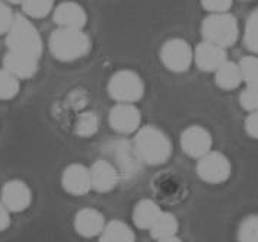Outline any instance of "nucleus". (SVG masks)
<instances>
[{"instance_id": "nucleus-1", "label": "nucleus", "mask_w": 258, "mask_h": 242, "mask_svg": "<svg viewBox=\"0 0 258 242\" xmlns=\"http://www.w3.org/2000/svg\"><path fill=\"white\" fill-rule=\"evenodd\" d=\"M133 146L142 163L162 165L172 155V143L161 129L143 126L136 132Z\"/></svg>"}, {"instance_id": "nucleus-2", "label": "nucleus", "mask_w": 258, "mask_h": 242, "mask_svg": "<svg viewBox=\"0 0 258 242\" xmlns=\"http://www.w3.org/2000/svg\"><path fill=\"white\" fill-rule=\"evenodd\" d=\"M48 48L58 62H76L91 48V38L82 28L58 27L48 40Z\"/></svg>"}, {"instance_id": "nucleus-3", "label": "nucleus", "mask_w": 258, "mask_h": 242, "mask_svg": "<svg viewBox=\"0 0 258 242\" xmlns=\"http://www.w3.org/2000/svg\"><path fill=\"white\" fill-rule=\"evenodd\" d=\"M8 50L28 54L40 60L42 54V40L38 29L24 15H15L14 22L6 32Z\"/></svg>"}, {"instance_id": "nucleus-4", "label": "nucleus", "mask_w": 258, "mask_h": 242, "mask_svg": "<svg viewBox=\"0 0 258 242\" xmlns=\"http://www.w3.org/2000/svg\"><path fill=\"white\" fill-rule=\"evenodd\" d=\"M202 35L206 41L223 48L232 47L239 37L238 21L229 12L210 14L202 22Z\"/></svg>"}, {"instance_id": "nucleus-5", "label": "nucleus", "mask_w": 258, "mask_h": 242, "mask_svg": "<svg viewBox=\"0 0 258 242\" xmlns=\"http://www.w3.org/2000/svg\"><path fill=\"white\" fill-rule=\"evenodd\" d=\"M108 95L115 102H130L136 104L145 95V83L136 72L124 69L115 72L109 78Z\"/></svg>"}, {"instance_id": "nucleus-6", "label": "nucleus", "mask_w": 258, "mask_h": 242, "mask_svg": "<svg viewBox=\"0 0 258 242\" xmlns=\"http://www.w3.org/2000/svg\"><path fill=\"white\" fill-rule=\"evenodd\" d=\"M196 172L199 178L209 184H222L229 179L232 172L231 161L218 150H210L197 159Z\"/></svg>"}, {"instance_id": "nucleus-7", "label": "nucleus", "mask_w": 258, "mask_h": 242, "mask_svg": "<svg viewBox=\"0 0 258 242\" xmlns=\"http://www.w3.org/2000/svg\"><path fill=\"white\" fill-rule=\"evenodd\" d=\"M161 62L165 68L174 73L188 70L194 62V50L182 38H171L161 48Z\"/></svg>"}, {"instance_id": "nucleus-8", "label": "nucleus", "mask_w": 258, "mask_h": 242, "mask_svg": "<svg viewBox=\"0 0 258 242\" xmlns=\"http://www.w3.org/2000/svg\"><path fill=\"white\" fill-rule=\"evenodd\" d=\"M107 155L109 156L114 166L118 169L120 176H133L139 171L140 159L137 156L135 146L127 140H115L107 146Z\"/></svg>"}, {"instance_id": "nucleus-9", "label": "nucleus", "mask_w": 258, "mask_h": 242, "mask_svg": "<svg viewBox=\"0 0 258 242\" xmlns=\"http://www.w3.org/2000/svg\"><path fill=\"white\" fill-rule=\"evenodd\" d=\"M111 129L120 135H132L140 129L142 114L135 104L130 102H117L111 108L108 115Z\"/></svg>"}, {"instance_id": "nucleus-10", "label": "nucleus", "mask_w": 258, "mask_h": 242, "mask_svg": "<svg viewBox=\"0 0 258 242\" xmlns=\"http://www.w3.org/2000/svg\"><path fill=\"white\" fill-rule=\"evenodd\" d=\"M179 143L182 152L187 156L199 159L212 150L213 137L209 133V130L202 126H190L182 132Z\"/></svg>"}, {"instance_id": "nucleus-11", "label": "nucleus", "mask_w": 258, "mask_h": 242, "mask_svg": "<svg viewBox=\"0 0 258 242\" xmlns=\"http://www.w3.org/2000/svg\"><path fill=\"white\" fill-rule=\"evenodd\" d=\"M2 203L9 209V212H24L32 202L31 189L21 179H12L0 190Z\"/></svg>"}, {"instance_id": "nucleus-12", "label": "nucleus", "mask_w": 258, "mask_h": 242, "mask_svg": "<svg viewBox=\"0 0 258 242\" xmlns=\"http://www.w3.org/2000/svg\"><path fill=\"white\" fill-rule=\"evenodd\" d=\"M61 186L72 196H85L92 190L91 171L82 163H72L63 171Z\"/></svg>"}, {"instance_id": "nucleus-13", "label": "nucleus", "mask_w": 258, "mask_h": 242, "mask_svg": "<svg viewBox=\"0 0 258 242\" xmlns=\"http://www.w3.org/2000/svg\"><path fill=\"white\" fill-rule=\"evenodd\" d=\"M228 60L226 48L204 40L194 50V62L197 68L207 73H215Z\"/></svg>"}, {"instance_id": "nucleus-14", "label": "nucleus", "mask_w": 258, "mask_h": 242, "mask_svg": "<svg viewBox=\"0 0 258 242\" xmlns=\"http://www.w3.org/2000/svg\"><path fill=\"white\" fill-rule=\"evenodd\" d=\"M92 189L98 193H109L115 189L120 181L118 169L109 159H98L89 168Z\"/></svg>"}, {"instance_id": "nucleus-15", "label": "nucleus", "mask_w": 258, "mask_h": 242, "mask_svg": "<svg viewBox=\"0 0 258 242\" xmlns=\"http://www.w3.org/2000/svg\"><path fill=\"white\" fill-rule=\"evenodd\" d=\"M53 19L57 27L82 28L88 22L86 11L76 2H63L53 9Z\"/></svg>"}, {"instance_id": "nucleus-16", "label": "nucleus", "mask_w": 258, "mask_h": 242, "mask_svg": "<svg viewBox=\"0 0 258 242\" xmlns=\"http://www.w3.org/2000/svg\"><path fill=\"white\" fill-rule=\"evenodd\" d=\"M75 229L83 238L99 236L105 226V219L102 213L92 207L81 209L75 216Z\"/></svg>"}, {"instance_id": "nucleus-17", "label": "nucleus", "mask_w": 258, "mask_h": 242, "mask_svg": "<svg viewBox=\"0 0 258 242\" xmlns=\"http://www.w3.org/2000/svg\"><path fill=\"white\" fill-rule=\"evenodd\" d=\"M3 68L19 79H29L38 70V58L18 51H8L3 58Z\"/></svg>"}, {"instance_id": "nucleus-18", "label": "nucleus", "mask_w": 258, "mask_h": 242, "mask_svg": "<svg viewBox=\"0 0 258 242\" xmlns=\"http://www.w3.org/2000/svg\"><path fill=\"white\" fill-rule=\"evenodd\" d=\"M150 236L156 241L161 242H175L179 241L177 238L178 233V220L172 213L162 212L161 216L156 219V222L152 225Z\"/></svg>"}, {"instance_id": "nucleus-19", "label": "nucleus", "mask_w": 258, "mask_h": 242, "mask_svg": "<svg viewBox=\"0 0 258 242\" xmlns=\"http://www.w3.org/2000/svg\"><path fill=\"white\" fill-rule=\"evenodd\" d=\"M162 209L150 199H143L133 209V223L139 229L149 230L152 225L156 222V219L161 216Z\"/></svg>"}, {"instance_id": "nucleus-20", "label": "nucleus", "mask_w": 258, "mask_h": 242, "mask_svg": "<svg viewBox=\"0 0 258 242\" xmlns=\"http://www.w3.org/2000/svg\"><path fill=\"white\" fill-rule=\"evenodd\" d=\"M215 81L220 89L225 91H233L236 89L241 83H242V75H241V69L239 65L226 60L220 68L215 72Z\"/></svg>"}, {"instance_id": "nucleus-21", "label": "nucleus", "mask_w": 258, "mask_h": 242, "mask_svg": "<svg viewBox=\"0 0 258 242\" xmlns=\"http://www.w3.org/2000/svg\"><path fill=\"white\" fill-rule=\"evenodd\" d=\"M135 239V230L122 220H111L105 223L104 230L99 235V241L102 242H133Z\"/></svg>"}, {"instance_id": "nucleus-22", "label": "nucleus", "mask_w": 258, "mask_h": 242, "mask_svg": "<svg viewBox=\"0 0 258 242\" xmlns=\"http://www.w3.org/2000/svg\"><path fill=\"white\" fill-rule=\"evenodd\" d=\"M99 129V118L92 111H83L76 120L75 133L81 137H91L96 135Z\"/></svg>"}, {"instance_id": "nucleus-23", "label": "nucleus", "mask_w": 258, "mask_h": 242, "mask_svg": "<svg viewBox=\"0 0 258 242\" xmlns=\"http://www.w3.org/2000/svg\"><path fill=\"white\" fill-rule=\"evenodd\" d=\"M22 9L28 18L42 19L54 9V0H22Z\"/></svg>"}, {"instance_id": "nucleus-24", "label": "nucleus", "mask_w": 258, "mask_h": 242, "mask_svg": "<svg viewBox=\"0 0 258 242\" xmlns=\"http://www.w3.org/2000/svg\"><path fill=\"white\" fill-rule=\"evenodd\" d=\"M19 78L11 73L8 69H0V99L8 101L15 98L19 92Z\"/></svg>"}, {"instance_id": "nucleus-25", "label": "nucleus", "mask_w": 258, "mask_h": 242, "mask_svg": "<svg viewBox=\"0 0 258 242\" xmlns=\"http://www.w3.org/2000/svg\"><path fill=\"white\" fill-rule=\"evenodd\" d=\"M244 44L251 53L258 55V9L251 12L245 22Z\"/></svg>"}, {"instance_id": "nucleus-26", "label": "nucleus", "mask_w": 258, "mask_h": 242, "mask_svg": "<svg viewBox=\"0 0 258 242\" xmlns=\"http://www.w3.org/2000/svg\"><path fill=\"white\" fill-rule=\"evenodd\" d=\"M238 241L258 242V215H249L239 223Z\"/></svg>"}, {"instance_id": "nucleus-27", "label": "nucleus", "mask_w": 258, "mask_h": 242, "mask_svg": "<svg viewBox=\"0 0 258 242\" xmlns=\"http://www.w3.org/2000/svg\"><path fill=\"white\" fill-rule=\"evenodd\" d=\"M239 69L242 75V81L248 83H258V55L251 54L245 55L239 60Z\"/></svg>"}, {"instance_id": "nucleus-28", "label": "nucleus", "mask_w": 258, "mask_h": 242, "mask_svg": "<svg viewBox=\"0 0 258 242\" xmlns=\"http://www.w3.org/2000/svg\"><path fill=\"white\" fill-rule=\"evenodd\" d=\"M239 104L245 111H257L258 109V83H248L239 95Z\"/></svg>"}, {"instance_id": "nucleus-29", "label": "nucleus", "mask_w": 258, "mask_h": 242, "mask_svg": "<svg viewBox=\"0 0 258 242\" xmlns=\"http://www.w3.org/2000/svg\"><path fill=\"white\" fill-rule=\"evenodd\" d=\"M15 15L5 0H0V35L6 34L14 22Z\"/></svg>"}, {"instance_id": "nucleus-30", "label": "nucleus", "mask_w": 258, "mask_h": 242, "mask_svg": "<svg viewBox=\"0 0 258 242\" xmlns=\"http://www.w3.org/2000/svg\"><path fill=\"white\" fill-rule=\"evenodd\" d=\"M202 6L209 14H223L229 12L232 0H202Z\"/></svg>"}, {"instance_id": "nucleus-31", "label": "nucleus", "mask_w": 258, "mask_h": 242, "mask_svg": "<svg viewBox=\"0 0 258 242\" xmlns=\"http://www.w3.org/2000/svg\"><path fill=\"white\" fill-rule=\"evenodd\" d=\"M245 132L249 137L258 140V109L251 111L249 115L245 118Z\"/></svg>"}, {"instance_id": "nucleus-32", "label": "nucleus", "mask_w": 258, "mask_h": 242, "mask_svg": "<svg viewBox=\"0 0 258 242\" xmlns=\"http://www.w3.org/2000/svg\"><path fill=\"white\" fill-rule=\"evenodd\" d=\"M9 225H11V212L0 202V232L9 228Z\"/></svg>"}, {"instance_id": "nucleus-33", "label": "nucleus", "mask_w": 258, "mask_h": 242, "mask_svg": "<svg viewBox=\"0 0 258 242\" xmlns=\"http://www.w3.org/2000/svg\"><path fill=\"white\" fill-rule=\"evenodd\" d=\"M6 3H12V5H18V3H22V0H5Z\"/></svg>"}]
</instances>
